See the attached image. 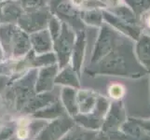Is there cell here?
<instances>
[{"instance_id": "83f0119b", "label": "cell", "mask_w": 150, "mask_h": 140, "mask_svg": "<svg viewBox=\"0 0 150 140\" xmlns=\"http://www.w3.org/2000/svg\"><path fill=\"white\" fill-rule=\"evenodd\" d=\"M16 137L19 140H26L30 137V132L27 126H18L16 130Z\"/></svg>"}, {"instance_id": "836d02e7", "label": "cell", "mask_w": 150, "mask_h": 140, "mask_svg": "<svg viewBox=\"0 0 150 140\" xmlns=\"http://www.w3.org/2000/svg\"><path fill=\"white\" fill-rule=\"evenodd\" d=\"M2 1H6V0H2Z\"/></svg>"}, {"instance_id": "484cf974", "label": "cell", "mask_w": 150, "mask_h": 140, "mask_svg": "<svg viewBox=\"0 0 150 140\" xmlns=\"http://www.w3.org/2000/svg\"><path fill=\"white\" fill-rule=\"evenodd\" d=\"M106 8L107 7H106L105 2L102 1V0H83L80 9H103Z\"/></svg>"}, {"instance_id": "ac0fdd59", "label": "cell", "mask_w": 150, "mask_h": 140, "mask_svg": "<svg viewBox=\"0 0 150 140\" xmlns=\"http://www.w3.org/2000/svg\"><path fill=\"white\" fill-rule=\"evenodd\" d=\"M60 140H99V133L75 124Z\"/></svg>"}, {"instance_id": "d4e9b609", "label": "cell", "mask_w": 150, "mask_h": 140, "mask_svg": "<svg viewBox=\"0 0 150 140\" xmlns=\"http://www.w3.org/2000/svg\"><path fill=\"white\" fill-rule=\"evenodd\" d=\"M108 95L113 100H121L125 95V87L118 83H113L108 88Z\"/></svg>"}, {"instance_id": "cb8c5ba5", "label": "cell", "mask_w": 150, "mask_h": 140, "mask_svg": "<svg viewBox=\"0 0 150 140\" xmlns=\"http://www.w3.org/2000/svg\"><path fill=\"white\" fill-rule=\"evenodd\" d=\"M48 30L53 41L60 36L62 31V21L57 15L51 14L48 23Z\"/></svg>"}, {"instance_id": "603a6c76", "label": "cell", "mask_w": 150, "mask_h": 140, "mask_svg": "<svg viewBox=\"0 0 150 140\" xmlns=\"http://www.w3.org/2000/svg\"><path fill=\"white\" fill-rule=\"evenodd\" d=\"M23 12H32L46 9L49 0H18Z\"/></svg>"}, {"instance_id": "6da1fadb", "label": "cell", "mask_w": 150, "mask_h": 140, "mask_svg": "<svg viewBox=\"0 0 150 140\" xmlns=\"http://www.w3.org/2000/svg\"><path fill=\"white\" fill-rule=\"evenodd\" d=\"M86 72L89 75L117 76L128 79H140L149 74L136 59L134 41L125 36L109 53Z\"/></svg>"}, {"instance_id": "8992f818", "label": "cell", "mask_w": 150, "mask_h": 140, "mask_svg": "<svg viewBox=\"0 0 150 140\" xmlns=\"http://www.w3.org/2000/svg\"><path fill=\"white\" fill-rule=\"evenodd\" d=\"M127 121L125 107L121 100H114L109 107L103 120L102 129L103 132L118 131L122 124Z\"/></svg>"}, {"instance_id": "4dcf8cb0", "label": "cell", "mask_w": 150, "mask_h": 140, "mask_svg": "<svg viewBox=\"0 0 150 140\" xmlns=\"http://www.w3.org/2000/svg\"><path fill=\"white\" fill-rule=\"evenodd\" d=\"M122 3V0H105V4H106V9L116 7L117 5H120Z\"/></svg>"}, {"instance_id": "2e32d148", "label": "cell", "mask_w": 150, "mask_h": 140, "mask_svg": "<svg viewBox=\"0 0 150 140\" xmlns=\"http://www.w3.org/2000/svg\"><path fill=\"white\" fill-rule=\"evenodd\" d=\"M54 84L79 89V76L72 68V66L66 65L64 68L60 69V72H58V74H57L54 80Z\"/></svg>"}, {"instance_id": "e0dca14e", "label": "cell", "mask_w": 150, "mask_h": 140, "mask_svg": "<svg viewBox=\"0 0 150 140\" xmlns=\"http://www.w3.org/2000/svg\"><path fill=\"white\" fill-rule=\"evenodd\" d=\"M64 114H67V113L65 112L64 106L62 105V103H60V101L57 100L53 104H51V105L46 107L42 108V109H40L33 114H31L29 116L33 119H37V120L51 121L60 116L64 115Z\"/></svg>"}, {"instance_id": "f1b7e54d", "label": "cell", "mask_w": 150, "mask_h": 140, "mask_svg": "<svg viewBox=\"0 0 150 140\" xmlns=\"http://www.w3.org/2000/svg\"><path fill=\"white\" fill-rule=\"evenodd\" d=\"M139 126H140L144 132L150 134V120H140V119H133Z\"/></svg>"}, {"instance_id": "5bb4252c", "label": "cell", "mask_w": 150, "mask_h": 140, "mask_svg": "<svg viewBox=\"0 0 150 140\" xmlns=\"http://www.w3.org/2000/svg\"><path fill=\"white\" fill-rule=\"evenodd\" d=\"M56 101L57 98L54 95L49 93L48 92L35 93L23 108L22 113L25 114V115H31V114L51 105Z\"/></svg>"}, {"instance_id": "277c9868", "label": "cell", "mask_w": 150, "mask_h": 140, "mask_svg": "<svg viewBox=\"0 0 150 140\" xmlns=\"http://www.w3.org/2000/svg\"><path fill=\"white\" fill-rule=\"evenodd\" d=\"M75 124L73 118L68 114H64L46 124L35 137V140H60Z\"/></svg>"}, {"instance_id": "1f68e13d", "label": "cell", "mask_w": 150, "mask_h": 140, "mask_svg": "<svg viewBox=\"0 0 150 140\" xmlns=\"http://www.w3.org/2000/svg\"><path fill=\"white\" fill-rule=\"evenodd\" d=\"M49 1H50L51 3H52V5H51V9L54 11V9L57 7V5L60 4L62 1H64V0H49Z\"/></svg>"}, {"instance_id": "8fae6325", "label": "cell", "mask_w": 150, "mask_h": 140, "mask_svg": "<svg viewBox=\"0 0 150 140\" xmlns=\"http://www.w3.org/2000/svg\"><path fill=\"white\" fill-rule=\"evenodd\" d=\"M134 54L139 64L150 72V34L142 32L134 41Z\"/></svg>"}, {"instance_id": "7a4b0ae2", "label": "cell", "mask_w": 150, "mask_h": 140, "mask_svg": "<svg viewBox=\"0 0 150 140\" xmlns=\"http://www.w3.org/2000/svg\"><path fill=\"white\" fill-rule=\"evenodd\" d=\"M122 37V34L118 33L110 25L103 23L100 27V33L96 39L93 50H92V56L91 60V65L97 64L103 57L109 53L120 42Z\"/></svg>"}, {"instance_id": "52a82bcc", "label": "cell", "mask_w": 150, "mask_h": 140, "mask_svg": "<svg viewBox=\"0 0 150 140\" xmlns=\"http://www.w3.org/2000/svg\"><path fill=\"white\" fill-rule=\"evenodd\" d=\"M103 22L110 25L112 28H114L118 33L122 34L125 37L131 38L132 40L135 41L140 37V35L143 32V29L140 25H132L123 20L117 17L115 14L110 12L107 9H103Z\"/></svg>"}, {"instance_id": "7c38bea8", "label": "cell", "mask_w": 150, "mask_h": 140, "mask_svg": "<svg viewBox=\"0 0 150 140\" xmlns=\"http://www.w3.org/2000/svg\"><path fill=\"white\" fill-rule=\"evenodd\" d=\"M23 13L19 1L6 0L0 2V24L16 23Z\"/></svg>"}, {"instance_id": "ffe728a7", "label": "cell", "mask_w": 150, "mask_h": 140, "mask_svg": "<svg viewBox=\"0 0 150 140\" xmlns=\"http://www.w3.org/2000/svg\"><path fill=\"white\" fill-rule=\"evenodd\" d=\"M79 17L82 23L90 25L92 27L100 28L103 22V9H82L79 12Z\"/></svg>"}, {"instance_id": "3957f363", "label": "cell", "mask_w": 150, "mask_h": 140, "mask_svg": "<svg viewBox=\"0 0 150 140\" xmlns=\"http://www.w3.org/2000/svg\"><path fill=\"white\" fill-rule=\"evenodd\" d=\"M76 39L75 30L64 22H62V31L58 38L53 41V51L57 58V64L62 69L68 65L71 53Z\"/></svg>"}, {"instance_id": "e575fe53", "label": "cell", "mask_w": 150, "mask_h": 140, "mask_svg": "<svg viewBox=\"0 0 150 140\" xmlns=\"http://www.w3.org/2000/svg\"><path fill=\"white\" fill-rule=\"evenodd\" d=\"M149 74H150V72H149Z\"/></svg>"}, {"instance_id": "ba28073f", "label": "cell", "mask_w": 150, "mask_h": 140, "mask_svg": "<svg viewBox=\"0 0 150 140\" xmlns=\"http://www.w3.org/2000/svg\"><path fill=\"white\" fill-rule=\"evenodd\" d=\"M60 68L58 64L40 67L38 70V76L35 80V93L46 92L52 90L54 86V80Z\"/></svg>"}, {"instance_id": "30bf717a", "label": "cell", "mask_w": 150, "mask_h": 140, "mask_svg": "<svg viewBox=\"0 0 150 140\" xmlns=\"http://www.w3.org/2000/svg\"><path fill=\"white\" fill-rule=\"evenodd\" d=\"M29 38L32 50L35 55L53 51V40L47 28L30 34Z\"/></svg>"}, {"instance_id": "d6986e66", "label": "cell", "mask_w": 150, "mask_h": 140, "mask_svg": "<svg viewBox=\"0 0 150 140\" xmlns=\"http://www.w3.org/2000/svg\"><path fill=\"white\" fill-rule=\"evenodd\" d=\"M107 9L109 10L110 12H112L113 14H115L117 17L123 20L124 22H126L130 24H132V25H140L139 18L131 9V8H129L127 5L124 4L123 2L120 3V5H117L116 7L109 8Z\"/></svg>"}, {"instance_id": "9a60e30c", "label": "cell", "mask_w": 150, "mask_h": 140, "mask_svg": "<svg viewBox=\"0 0 150 140\" xmlns=\"http://www.w3.org/2000/svg\"><path fill=\"white\" fill-rule=\"evenodd\" d=\"M76 92L75 88L64 86L61 92V103L64 106L66 113L70 117H75L79 114V107L76 102Z\"/></svg>"}, {"instance_id": "44dd1931", "label": "cell", "mask_w": 150, "mask_h": 140, "mask_svg": "<svg viewBox=\"0 0 150 140\" xmlns=\"http://www.w3.org/2000/svg\"><path fill=\"white\" fill-rule=\"evenodd\" d=\"M122 2L131 8L138 18L150 9V0H122Z\"/></svg>"}, {"instance_id": "4316f807", "label": "cell", "mask_w": 150, "mask_h": 140, "mask_svg": "<svg viewBox=\"0 0 150 140\" xmlns=\"http://www.w3.org/2000/svg\"><path fill=\"white\" fill-rule=\"evenodd\" d=\"M139 22L142 29H146V31H143L147 34H150V9L146 13H144L142 16L139 18Z\"/></svg>"}, {"instance_id": "7402d4cb", "label": "cell", "mask_w": 150, "mask_h": 140, "mask_svg": "<svg viewBox=\"0 0 150 140\" xmlns=\"http://www.w3.org/2000/svg\"><path fill=\"white\" fill-rule=\"evenodd\" d=\"M57 64V58L54 51L35 55L32 61V67L33 68H40L43 66H48L50 65Z\"/></svg>"}, {"instance_id": "5b68a950", "label": "cell", "mask_w": 150, "mask_h": 140, "mask_svg": "<svg viewBox=\"0 0 150 140\" xmlns=\"http://www.w3.org/2000/svg\"><path fill=\"white\" fill-rule=\"evenodd\" d=\"M50 16L51 13L47 9L23 12L20 16L17 25L28 35L33 34L47 28Z\"/></svg>"}, {"instance_id": "4fadbf2b", "label": "cell", "mask_w": 150, "mask_h": 140, "mask_svg": "<svg viewBox=\"0 0 150 140\" xmlns=\"http://www.w3.org/2000/svg\"><path fill=\"white\" fill-rule=\"evenodd\" d=\"M99 93L91 90H79L76 92V102L79 107V113L88 115L95 110Z\"/></svg>"}, {"instance_id": "f546056e", "label": "cell", "mask_w": 150, "mask_h": 140, "mask_svg": "<svg viewBox=\"0 0 150 140\" xmlns=\"http://www.w3.org/2000/svg\"><path fill=\"white\" fill-rule=\"evenodd\" d=\"M8 77L0 74V92H1L5 87L8 85Z\"/></svg>"}, {"instance_id": "9c48e42d", "label": "cell", "mask_w": 150, "mask_h": 140, "mask_svg": "<svg viewBox=\"0 0 150 140\" xmlns=\"http://www.w3.org/2000/svg\"><path fill=\"white\" fill-rule=\"evenodd\" d=\"M86 45H87L86 32L83 29L79 30L76 33V39L71 53V61H72V68L76 72V74L79 77L81 74L82 65H83L84 58H85Z\"/></svg>"}, {"instance_id": "d6a6232c", "label": "cell", "mask_w": 150, "mask_h": 140, "mask_svg": "<svg viewBox=\"0 0 150 140\" xmlns=\"http://www.w3.org/2000/svg\"><path fill=\"white\" fill-rule=\"evenodd\" d=\"M102 1H103V2H105V0H102Z\"/></svg>"}]
</instances>
